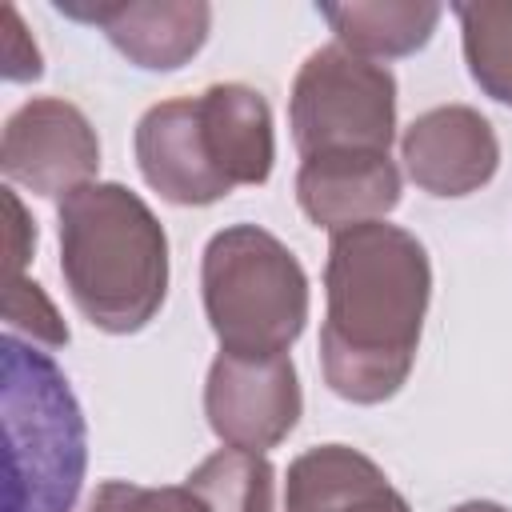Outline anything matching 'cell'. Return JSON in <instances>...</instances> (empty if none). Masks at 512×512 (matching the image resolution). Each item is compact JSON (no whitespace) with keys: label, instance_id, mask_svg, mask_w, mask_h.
I'll return each mask as SVG.
<instances>
[{"label":"cell","instance_id":"7","mask_svg":"<svg viewBox=\"0 0 512 512\" xmlns=\"http://www.w3.org/2000/svg\"><path fill=\"white\" fill-rule=\"evenodd\" d=\"M304 392L292 356L220 352L204 380L208 428L228 448L268 452L300 424Z\"/></svg>","mask_w":512,"mask_h":512},{"label":"cell","instance_id":"13","mask_svg":"<svg viewBox=\"0 0 512 512\" xmlns=\"http://www.w3.org/2000/svg\"><path fill=\"white\" fill-rule=\"evenodd\" d=\"M316 12L336 32V44L368 60H396L420 52L444 16V8L432 0H348L316 4Z\"/></svg>","mask_w":512,"mask_h":512},{"label":"cell","instance_id":"15","mask_svg":"<svg viewBox=\"0 0 512 512\" xmlns=\"http://www.w3.org/2000/svg\"><path fill=\"white\" fill-rule=\"evenodd\" d=\"M452 16L460 20V48L472 84L512 108V0L452 4Z\"/></svg>","mask_w":512,"mask_h":512},{"label":"cell","instance_id":"2","mask_svg":"<svg viewBox=\"0 0 512 512\" xmlns=\"http://www.w3.org/2000/svg\"><path fill=\"white\" fill-rule=\"evenodd\" d=\"M60 276L76 312L132 336L156 320L168 296V232L132 188L92 180L56 204Z\"/></svg>","mask_w":512,"mask_h":512},{"label":"cell","instance_id":"3","mask_svg":"<svg viewBox=\"0 0 512 512\" xmlns=\"http://www.w3.org/2000/svg\"><path fill=\"white\" fill-rule=\"evenodd\" d=\"M144 184L180 208H208L232 188L272 176V108L248 84H208L200 96L152 104L132 132Z\"/></svg>","mask_w":512,"mask_h":512},{"label":"cell","instance_id":"16","mask_svg":"<svg viewBox=\"0 0 512 512\" xmlns=\"http://www.w3.org/2000/svg\"><path fill=\"white\" fill-rule=\"evenodd\" d=\"M4 324H8V332H24L28 344H44V348H64L72 340V332L60 320L56 304L44 296V288L36 280H24V276L8 280Z\"/></svg>","mask_w":512,"mask_h":512},{"label":"cell","instance_id":"11","mask_svg":"<svg viewBox=\"0 0 512 512\" xmlns=\"http://www.w3.org/2000/svg\"><path fill=\"white\" fill-rule=\"evenodd\" d=\"M296 204L328 232L384 220L400 204V168L388 152L304 156L296 172Z\"/></svg>","mask_w":512,"mask_h":512},{"label":"cell","instance_id":"17","mask_svg":"<svg viewBox=\"0 0 512 512\" xmlns=\"http://www.w3.org/2000/svg\"><path fill=\"white\" fill-rule=\"evenodd\" d=\"M84 512H208V504L188 484H132V480H104L96 484Z\"/></svg>","mask_w":512,"mask_h":512},{"label":"cell","instance_id":"10","mask_svg":"<svg viewBox=\"0 0 512 512\" xmlns=\"http://www.w3.org/2000/svg\"><path fill=\"white\" fill-rule=\"evenodd\" d=\"M408 180L440 200L480 192L500 168V140L488 116L468 104H440L420 112L400 136Z\"/></svg>","mask_w":512,"mask_h":512},{"label":"cell","instance_id":"1","mask_svg":"<svg viewBox=\"0 0 512 512\" xmlns=\"http://www.w3.org/2000/svg\"><path fill=\"white\" fill-rule=\"evenodd\" d=\"M324 300V384L348 404L392 400L408 384L432 300L428 248L388 220L340 228L328 240Z\"/></svg>","mask_w":512,"mask_h":512},{"label":"cell","instance_id":"5","mask_svg":"<svg viewBox=\"0 0 512 512\" xmlns=\"http://www.w3.org/2000/svg\"><path fill=\"white\" fill-rule=\"evenodd\" d=\"M200 296L220 352L232 356H288L308 324V276L260 224H228L204 244Z\"/></svg>","mask_w":512,"mask_h":512},{"label":"cell","instance_id":"19","mask_svg":"<svg viewBox=\"0 0 512 512\" xmlns=\"http://www.w3.org/2000/svg\"><path fill=\"white\" fill-rule=\"evenodd\" d=\"M4 204H8V216H12V228H8V280H16V276H24V264H28V256L36 252V220H28V212H24V204H20V196L12 192V188H4Z\"/></svg>","mask_w":512,"mask_h":512},{"label":"cell","instance_id":"14","mask_svg":"<svg viewBox=\"0 0 512 512\" xmlns=\"http://www.w3.org/2000/svg\"><path fill=\"white\" fill-rule=\"evenodd\" d=\"M208 512H272L276 504V468L264 452L220 448L204 456L184 480Z\"/></svg>","mask_w":512,"mask_h":512},{"label":"cell","instance_id":"6","mask_svg":"<svg viewBox=\"0 0 512 512\" xmlns=\"http://www.w3.org/2000/svg\"><path fill=\"white\" fill-rule=\"evenodd\" d=\"M288 128L300 160L324 152H388L396 140V76L344 44H324L308 52L292 80Z\"/></svg>","mask_w":512,"mask_h":512},{"label":"cell","instance_id":"4","mask_svg":"<svg viewBox=\"0 0 512 512\" xmlns=\"http://www.w3.org/2000/svg\"><path fill=\"white\" fill-rule=\"evenodd\" d=\"M0 364L4 512H72L88 468V428L68 376L16 332H4Z\"/></svg>","mask_w":512,"mask_h":512},{"label":"cell","instance_id":"18","mask_svg":"<svg viewBox=\"0 0 512 512\" xmlns=\"http://www.w3.org/2000/svg\"><path fill=\"white\" fill-rule=\"evenodd\" d=\"M4 80H40L44 76V60L40 48L32 44V36L24 32L20 12L8 4L4 8Z\"/></svg>","mask_w":512,"mask_h":512},{"label":"cell","instance_id":"8","mask_svg":"<svg viewBox=\"0 0 512 512\" xmlns=\"http://www.w3.org/2000/svg\"><path fill=\"white\" fill-rule=\"evenodd\" d=\"M0 172L32 196H68L100 172L96 128L68 100L32 96L4 120Z\"/></svg>","mask_w":512,"mask_h":512},{"label":"cell","instance_id":"9","mask_svg":"<svg viewBox=\"0 0 512 512\" xmlns=\"http://www.w3.org/2000/svg\"><path fill=\"white\" fill-rule=\"evenodd\" d=\"M52 8L68 20L96 24L144 72L184 68L212 28V4L204 0H56Z\"/></svg>","mask_w":512,"mask_h":512},{"label":"cell","instance_id":"20","mask_svg":"<svg viewBox=\"0 0 512 512\" xmlns=\"http://www.w3.org/2000/svg\"><path fill=\"white\" fill-rule=\"evenodd\" d=\"M448 512H508V508L496 504V500H464V504H456V508H448Z\"/></svg>","mask_w":512,"mask_h":512},{"label":"cell","instance_id":"12","mask_svg":"<svg viewBox=\"0 0 512 512\" xmlns=\"http://www.w3.org/2000/svg\"><path fill=\"white\" fill-rule=\"evenodd\" d=\"M284 512H412L384 468L348 444H320L288 464Z\"/></svg>","mask_w":512,"mask_h":512}]
</instances>
